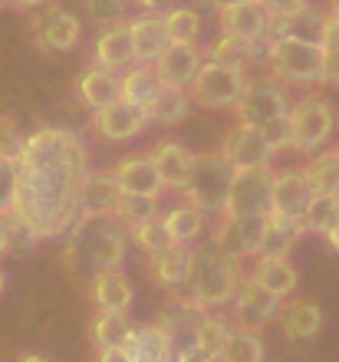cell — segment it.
<instances>
[{
	"label": "cell",
	"instance_id": "cell-1",
	"mask_svg": "<svg viewBox=\"0 0 339 362\" xmlns=\"http://www.w3.org/2000/svg\"><path fill=\"white\" fill-rule=\"evenodd\" d=\"M20 165V191L10 218L27 224L37 238L67 230L76 214V194L86 178V148L67 129H40L27 135Z\"/></svg>",
	"mask_w": 339,
	"mask_h": 362
},
{
	"label": "cell",
	"instance_id": "cell-2",
	"mask_svg": "<svg viewBox=\"0 0 339 362\" xmlns=\"http://www.w3.org/2000/svg\"><path fill=\"white\" fill-rule=\"evenodd\" d=\"M125 247H129V234L115 214H79L69 230L67 264L96 276L119 267L125 260Z\"/></svg>",
	"mask_w": 339,
	"mask_h": 362
},
{
	"label": "cell",
	"instance_id": "cell-3",
	"mask_svg": "<svg viewBox=\"0 0 339 362\" xmlns=\"http://www.w3.org/2000/svg\"><path fill=\"white\" fill-rule=\"evenodd\" d=\"M237 284H241V276H237L234 257H227L214 240L191 250L185 286H188V300L198 310H214V306L231 303Z\"/></svg>",
	"mask_w": 339,
	"mask_h": 362
},
{
	"label": "cell",
	"instance_id": "cell-4",
	"mask_svg": "<svg viewBox=\"0 0 339 362\" xmlns=\"http://www.w3.org/2000/svg\"><path fill=\"white\" fill-rule=\"evenodd\" d=\"M231 181H234V165L224 158V152H205L195 155L188 185L181 191L188 194V204L201 208L205 214H224Z\"/></svg>",
	"mask_w": 339,
	"mask_h": 362
},
{
	"label": "cell",
	"instance_id": "cell-5",
	"mask_svg": "<svg viewBox=\"0 0 339 362\" xmlns=\"http://www.w3.org/2000/svg\"><path fill=\"white\" fill-rule=\"evenodd\" d=\"M264 59L273 76L293 86H310V83H320L323 76V47H313L303 40L270 37Z\"/></svg>",
	"mask_w": 339,
	"mask_h": 362
},
{
	"label": "cell",
	"instance_id": "cell-6",
	"mask_svg": "<svg viewBox=\"0 0 339 362\" xmlns=\"http://www.w3.org/2000/svg\"><path fill=\"white\" fill-rule=\"evenodd\" d=\"M247 83L251 79L244 76V69H231L207 59L201 73L195 76V83H191V99L205 105V109H234L237 99L244 95Z\"/></svg>",
	"mask_w": 339,
	"mask_h": 362
},
{
	"label": "cell",
	"instance_id": "cell-7",
	"mask_svg": "<svg viewBox=\"0 0 339 362\" xmlns=\"http://www.w3.org/2000/svg\"><path fill=\"white\" fill-rule=\"evenodd\" d=\"M290 122H293V148L297 152H316L320 145L330 142L336 115H333V105L323 95H303L300 103H293Z\"/></svg>",
	"mask_w": 339,
	"mask_h": 362
},
{
	"label": "cell",
	"instance_id": "cell-8",
	"mask_svg": "<svg viewBox=\"0 0 339 362\" xmlns=\"http://www.w3.org/2000/svg\"><path fill=\"white\" fill-rule=\"evenodd\" d=\"M273 198V168L257 165V168H234L231 194H227L224 214H270Z\"/></svg>",
	"mask_w": 339,
	"mask_h": 362
},
{
	"label": "cell",
	"instance_id": "cell-9",
	"mask_svg": "<svg viewBox=\"0 0 339 362\" xmlns=\"http://www.w3.org/2000/svg\"><path fill=\"white\" fill-rule=\"evenodd\" d=\"M267 214H221V224L214 230V244L227 257H257L264 244Z\"/></svg>",
	"mask_w": 339,
	"mask_h": 362
},
{
	"label": "cell",
	"instance_id": "cell-10",
	"mask_svg": "<svg viewBox=\"0 0 339 362\" xmlns=\"http://www.w3.org/2000/svg\"><path fill=\"white\" fill-rule=\"evenodd\" d=\"M290 99H287V93H283V86L277 83V76L270 79H251L244 89V95L237 99L234 112L241 122L247 125H264L270 122V119H277V115H290Z\"/></svg>",
	"mask_w": 339,
	"mask_h": 362
},
{
	"label": "cell",
	"instance_id": "cell-11",
	"mask_svg": "<svg viewBox=\"0 0 339 362\" xmlns=\"http://www.w3.org/2000/svg\"><path fill=\"white\" fill-rule=\"evenodd\" d=\"M280 313V296L270 293L264 284H257L254 276H241L234 293V320L244 329H260Z\"/></svg>",
	"mask_w": 339,
	"mask_h": 362
},
{
	"label": "cell",
	"instance_id": "cell-12",
	"mask_svg": "<svg viewBox=\"0 0 339 362\" xmlns=\"http://www.w3.org/2000/svg\"><path fill=\"white\" fill-rule=\"evenodd\" d=\"M83 37V23L76 13L63 7H50L43 17L33 23V40L43 53H67Z\"/></svg>",
	"mask_w": 339,
	"mask_h": 362
},
{
	"label": "cell",
	"instance_id": "cell-13",
	"mask_svg": "<svg viewBox=\"0 0 339 362\" xmlns=\"http://www.w3.org/2000/svg\"><path fill=\"white\" fill-rule=\"evenodd\" d=\"M217 27H221V33H231V37L260 43V40L270 33V13H267V7L260 0L231 4V7L217 10Z\"/></svg>",
	"mask_w": 339,
	"mask_h": 362
},
{
	"label": "cell",
	"instance_id": "cell-14",
	"mask_svg": "<svg viewBox=\"0 0 339 362\" xmlns=\"http://www.w3.org/2000/svg\"><path fill=\"white\" fill-rule=\"evenodd\" d=\"M201 66H205V53L198 49V43H171L155 63L161 83L171 89H191Z\"/></svg>",
	"mask_w": 339,
	"mask_h": 362
},
{
	"label": "cell",
	"instance_id": "cell-15",
	"mask_svg": "<svg viewBox=\"0 0 339 362\" xmlns=\"http://www.w3.org/2000/svg\"><path fill=\"white\" fill-rule=\"evenodd\" d=\"M145 122H149V112L132 103H125V99L93 112V129L103 135V139H109V142L132 139V135H139L142 129H145Z\"/></svg>",
	"mask_w": 339,
	"mask_h": 362
},
{
	"label": "cell",
	"instance_id": "cell-16",
	"mask_svg": "<svg viewBox=\"0 0 339 362\" xmlns=\"http://www.w3.org/2000/svg\"><path fill=\"white\" fill-rule=\"evenodd\" d=\"M313 185L306 181L303 168H287V172L273 175V198H270V211L283 214V218H303L306 204L313 201Z\"/></svg>",
	"mask_w": 339,
	"mask_h": 362
},
{
	"label": "cell",
	"instance_id": "cell-17",
	"mask_svg": "<svg viewBox=\"0 0 339 362\" xmlns=\"http://www.w3.org/2000/svg\"><path fill=\"white\" fill-rule=\"evenodd\" d=\"M224 158L234 168H257V165H270V148H267L264 135L257 125H247V122H237L224 139Z\"/></svg>",
	"mask_w": 339,
	"mask_h": 362
},
{
	"label": "cell",
	"instance_id": "cell-18",
	"mask_svg": "<svg viewBox=\"0 0 339 362\" xmlns=\"http://www.w3.org/2000/svg\"><path fill=\"white\" fill-rule=\"evenodd\" d=\"M119 198L122 188L113 172H86L76 194V214H115Z\"/></svg>",
	"mask_w": 339,
	"mask_h": 362
},
{
	"label": "cell",
	"instance_id": "cell-19",
	"mask_svg": "<svg viewBox=\"0 0 339 362\" xmlns=\"http://www.w3.org/2000/svg\"><path fill=\"white\" fill-rule=\"evenodd\" d=\"M267 37H293L313 47H326V13L313 10L310 4L293 10L287 17H270V33Z\"/></svg>",
	"mask_w": 339,
	"mask_h": 362
},
{
	"label": "cell",
	"instance_id": "cell-20",
	"mask_svg": "<svg viewBox=\"0 0 339 362\" xmlns=\"http://www.w3.org/2000/svg\"><path fill=\"white\" fill-rule=\"evenodd\" d=\"M113 175H115V181H119V188L132 191V194H151V198H159L161 188H165L151 152L149 155H125L122 162L113 168Z\"/></svg>",
	"mask_w": 339,
	"mask_h": 362
},
{
	"label": "cell",
	"instance_id": "cell-21",
	"mask_svg": "<svg viewBox=\"0 0 339 362\" xmlns=\"http://www.w3.org/2000/svg\"><path fill=\"white\" fill-rule=\"evenodd\" d=\"M129 30H132L135 40V59L139 63H159V57L171 47V33L165 27V13H145V17L129 20Z\"/></svg>",
	"mask_w": 339,
	"mask_h": 362
},
{
	"label": "cell",
	"instance_id": "cell-22",
	"mask_svg": "<svg viewBox=\"0 0 339 362\" xmlns=\"http://www.w3.org/2000/svg\"><path fill=\"white\" fill-rule=\"evenodd\" d=\"M93 53H96V66L113 69V73L125 69L129 63H139V59H135V40H132L129 23H113V27H105L103 33H99V40H96Z\"/></svg>",
	"mask_w": 339,
	"mask_h": 362
},
{
	"label": "cell",
	"instance_id": "cell-23",
	"mask_svg": "<svg viewBox=\"0 0 339 362\" xmlns=\"http://www.w3.org/2000/svg\"><path fill=\"white\" fill-rule=\"evenodd\" d=\"M125 353L132 362H178L175 359V339H171L161 326H135L129 343H125Z\"/></svg>",
	"mask_w": 339,
	"mask_h": 362
},
{
	"label": "cell",
	"instance_id": "cell-24",
	"mask_svg": "<svg viewBox=\"0 0 339 362\" xmlns=\"http://www.w3.org/2000/svg\"><path fill=\"white\" fill-rule=\"evenodd\" d=\"M76 93H79V99L96 112V109H105V105H113L122 99V76H115L113 69L93 66L76 79Z\"/></svg>",
	"mask_w": 339,
	"mask_h": 362
},
{
	"label": "cell",
	"instance_id": "cell-25",
	"mask_svg": "<svg viewBox=\"0 0 339 362\" xmlns=\"http://www.w3.org/2000/svg\"><path fill=\"white\" fill-rule=\"evenodd\" d=\"M151 158H155V165H159V175H161V181H165V188L181 191L185 185H188L195 155H191L181 142H175V139L159 142L155 148H151Z\"/></svg>",
	"mask_w": 339,
	"mask_h": 362
},
{
	"label": "cell",
	"instance_id": "cell-26",
	"mask_svg": "<svg viewBox=\"0 0 339 362\" xmlns=\"http://www.w3.org/2000/svg\"><path fill=\"white\" fill-rule=\"evenodd\" d=\"M93 303L96 310H115V313H129L132 306V284L129 276L119 270H103L93 276Z\"/></svg>",
	"mask_w": 339,
	"mask_h": 362
},
{
	"label": "cell",
	"instance_id": "cell-27",
	"mask_svg": "<svg viewBox=\"0 0 339 362\" xmlns=\"http://www.w3.org/2000/svg\"><path fill=\"white\" fill-rule=\"evenodd\" d=\"M303 221L297 218H283V214H267V230H264V244L260 254L264 257H290V250L297 247V240L303 238Z\"/></svg>",
	"mask_w": 339,
	"mask_h": 362
},
{
	"label": "cell",
	"instance_id": "cell-28",
	"mask_svg": "<svg viewBox=\"0 0 339 362\" xmlns=\"http://www.w3.org/2000/svg\"><path fill=\"white\" fill-rule=\"evenodd\" d=\"M161 89H165V83H161L159 69L151 66V63H139V66H132L122 76V99L139 105V109H145V112H149V105L159 99Z\"/></svg>",
	"mask_w": 339,
	"mask_h": 362
},
{
	"label": "cell",
	"instance_id": "cell-29",
	"mask_svg": "<svg viewBox=\"0 0 339 362\" xmlns=\"http://www.w3.org/2000/svg\"><path fill=\"white\" fill-rule=\"evenodd\" d=\"M188 260H191L188 244H168L161 254L149 257V270H151V276H155V284L175 290V286H185V276H188Z\"/></svg>",
	"mask_w": 339,
	"mask_h": 362
},
{
	"label": "cell",
	"instance_id": "cell-30",
	"mask_svg": "<svg viewBox=\"0 0 339 362\" xmlns=\"http://www.w3.org/2000/svg\"><path fill=\"white\" fill-rule=\"evenodd\" d=\"M323 326V310L313 300H293L280 313V329L287 339H313Z\"/></svg>",
	"mask_w": 339,
	"mask_h": 362
},
{
	"label": "cell",
	"instance_id": "cell-31",
	"mask_svg": "<svg viewBox=\"0 0 339 362\" xmlns=\"http://www.w3.org/2000/svg\"><path fill=\"white\" fill-rule=\"evenodd\" d=\"M251 276L257 284H264L270 293H277L280 300L297 290V270H293V264L287 257H264V254H257Z\"/></svg>",
	"mask_w": 339,
	"mask_h": 362
},
{
	"label": "cell",
	"instance_id": "cell-32",
	"mask_svg": "<svg viewBox=\"0 0 339 362\" xmlns=\"http://www.w3.org/2000/svg\"><path fill=\"white\" fill-rule=\"evenodd\" d=\"M132 320L129 313H115V310H99L89 326V339L96 349H109V346H125L132 336Z\"/></svg>",
	"mask_w": 339,
	"mask_h": 362
},
{
	"label": "cell",
	"instance_id": "cell-33",
	"mask_svg": "<svg viewBox=\"0 0 339 362\" xmlns=\"http://www.w3.org/2000/svg\"><path fill=\"white\" fill-rule=\"evenodd\" d=\"M211 63H221V66H231V69H247L251 63L257 59V43L251 40H241V37H231V33H221V37L207 47L205 53Z\"/></svg>",
	"mask_w": 339,
	"mask_h": 362
},
{
	"label": "cell",
	"instance_id": "cell-34",
	"mask_svg": "<svg viewBox=\"0 0 339 362\" xmlns=\"http://www.w3.org/2000/svg\"><path fill=\"white\" fill-rule=\"evenodd\" d=\"M191 112V95L185 89H171L165 86L159 93V99L149 105V122H159V125H178L185 122Z\"/></svg>",
	"mask_w": 339,
	"mask_h": 362
},
{
	"label": "cell",
	"instance_id": "cell-35",
	"mask_svg": "<svg viewBox=\"0 0 339 362\" xmlns=\"http://www.w3.org/2000/svg\"><path fill=\"white\" fill-rule=\"evenodd\" d=\"M303 175H306V181L313 185L316 194H339V152L333 148V152L310 158Z\"/></svg>",
	"mask_w": 339,
	"mask_h": 362
},
{
	"label": "cell",
	"instance_id": "cell-36",
	"mask_svg": "<svg viewBox=\"0 0 339 362\" xmlns=\"http://www.w3.org/2000/svg\"><path fill=\"white\" fill-rule=\"evenodd\" d=\"M221 362H264V339L257 329H244L237 326L231 329V339H227Z\"/></svg>",
	"mask_w": 339,
	"mask_h": 362
},
{
	"label": "cell",
	"instance_id": "cell-37",
	"mask_svg": "<svg viewBox=\"0 0 339 362\" xmlns=\"http://www.w3.org/2000/svg\"><path fill=\"white\" fill-rule=\"evenodd\" d=\"M165 228H168L171 240L175 244H188L201 234L205 228V211L195 208V204H178V208H171L165 214Z\"/></svg>",
	"mask_w": 339,
	"mask_h": 362
},
{
	"label": "cell",
	"instance_id": "cell-38",
	"mask_svg": "<svg viewBox=\"0 0 339 362\" xmlns=\"http://www.w3.org/2000/svg\"><path fill=\"white\" fill-rule=\"evenodd\" d=\"M339 218V194H313V201L303 211V230L310 234H326Z\"/></svg>",
	"mask_w": 339,
	"mask_h": 362
},
{
	"label": "cell",
	"instance_id": "cell-39",
	"mask_svg": "<svg viewBox=\"0 0 339 362\" xmlns=\"http://www.w3.org/2000/svg\"><path fill=\"white\" fill-rule=\"evenodd\" d=\"M227 339H231V329H227L224 320H217V316H201L198 326H195V336H191V343L205 349L211 359L221 362V353H224Z\"/></svg>",
	"mask_w": 339,
	"mask_h": 362
},
{
	"label": "cell",
	"instance_id": "cell-40",
	"mask_svg": "<svg viewBox=\"0 0 339 362\" xmlns=\"http://www.w3.org/2000/svg\"><path fill=\"white\" fill-rule=\"evenodd\" d=\"M129 240H135V247H142L149 257H155V254H161L168 244H175L168 228H165V218H159V214L149 221H142V224H135V228H129Z\"/></svg>",
	"mask_w": 339,
	"mask_h": 362
},
{
	"label": "cell",
	"instance_id": "cell-41",
	"mask_svg": "<svg viewBox=\"0 0 339 362\" xmlns=\"http://www.w3.org/2000/svg\"><path fill=\"white\" fill-rule=\"evenodd\" d=\"M165 27L171 33V43H198L201 37V17L191 7H171L165 10Z\"/></svg>",
	"mask_w": 339,
	"mask_h": 362
},
{
	"label": "cell",
	"instance_id": "cell-42",
	"mask_svg": "<svg viewBox=\"0 0 339 362\" xmlns=\"http://www.w3.org/2000/svg\"><path fill=\"white\" fill-rule=\"evenodd\" d=\"M155 211H159V198H151V194H132V191H122V198L115 204V218L135 228L142 221L155 218Z\"/></svg>",
	"mask_w": 339,
	"mask_h": 362
},
{
	"label": "cell",
	"instance_id": "cell-43",
	"mask_svg": "<svg viewBox=\"0 0 339 362\" xmlns=\"http://www.w3.org/2000/svg\"><path fill=\"white\" fill-rule=\"evenodd\" d=\"M17 191H20V165L10 158H0V214H13L17 204Z\"/></svg>",
	"mask_w": 339,
	"mask_h": 362
},
{
	"label": "cell",
	"instance_id": "cell-44",
	"mask_svg": "<svg viewBox=\"0 0 339 362\" xmlns=\"http://www.w3.org/2000/svg\"><path fill=\"white\" fill-rule=\"evenodd\" d=\"M257 129H260V135H264V142H267L270 152L293 148V122H290V115H277V119L257 125Z\"/></svg>",
	"mask_w": 339,
	"mask_h": 362
},
{
	"label": "cell",
	"instance_id": "cell-45",
	"mask_svg": "<svg viewBox=\"0 0 339 362\" xmlns=\"http://www.w3.org/2000/svg\"><path fill=\"white\" fill-rule=\"evenodd\" d=\"M125 10H129V0H86V13H89V20H96L99 27L122 23Z\"/></svg>",
	"mask_w": 339,
	"mask_h": 362
},
{
	"label": "cell",
	"instance_id": "cell-46",
	"mask_svg": "<svg viewBox=\"0 0 339 362\" xmlns=\"http://www.w3.org/2000/svg\"><path fill=\"white\" fill-rule=\"evenodd\" d=\"M23 142H27V135L17 129V122L7 119V115H0V158L17 162L20 152H23Z\"/></svg>",
	"mask_w": 339,
	"mask_h": 362
},
{
	"label": "cell",
	"instance_id": "cell-47",
	"mask_svg": "<svg viewBox=\"0 0 339 362\" xmlns=\"http://www.w3.org/2000/svg\"><path fill=\"white\" fill-rule=\"evenodd\" d=\"M320 83L339 86V47H323V76Z\"/></svg>",
	"mask_w": 339,
	"mask_h": 362
},
{
	"label": "cell",
	"instance_id": "cell-48",
	"mask_svg": "<svg viewBox=\"0 0 339 362\" xmlns=\"http://www.w3.org/2000/svg\"><path fill=\"white\" fill-rule=\"evenodd\" d=\"M267 7V13L270 17H287V13H293V10L306 7V0H260Z\"/></svg>",
	"mask_w": 339,
	"mask_h": 362
},
{
	"label": "cell",
	"instance_id": "cell-49",
	"mask_svg": "<svg viewBox=\"0 0 339 362\" xmlns=\"http://www.w3.org/2000/svg\"><path fill=\"white\" fill-rule=\"evenodd\" d=\"M175 359H178V362H217V359H211V356H207L205 349H198L195 343H191V346H178Z\"/></svg>",
	"mask_w": 339,
	"mask_h": 362
},
{
	"label": "cell",
	"instance_id": "cell-50",
	"mask_svg": "<svg viewBox=\"0 0 339 362\" xmlns=\"http://www.w3.org/2000/svg\"><path fill=\"white\" fill-rule=\"evenodd\" d=\"M326 47H339V10L326 13Z\"/></svg>",
	"mask_w": 339,
	"mask_h": 362
},
{
	"label": "cell",
	"instance_id": "cell-51",
	"mask_svg": "<svg viewBox=\"0 0 339 362\" xmlns=\"http://www.w3.org/2000/svg\"><path fill=\"white\" fill-rule=\"evenodd\" d=\"M96 362H132V359L125 353V346H109V349H99Z\"/></svg>",
	"mask_w": 339,
	"mask_h": 362
},
{
	"label": "cell",
	"instance_id": "cell-52",
	"mask_svg": "<svg viewBox=\"0 0 339 362\" xmlns=\"http://www.w3.org/2000/svg\"><path fill=\"white\" fill-rule=\"evenodd\" d=\"M10 250V218L7 214H0V257Z\"/></svg>",
	"mask_w": 339,
	"mask_h": 362
},
{
	"label": "cell",
	"instance_id": "cell-53",
	"mask_svg": "<svg viewBox=\"0 0 339 362\" xmlns=\"http://www.w3.org/2000/svg\"><path fill=\"white\" fill-rule=\"evenodd\" d=\"M168 4L171 0H139V7H145L149 13H155V10H171Z\"/></svg>",
	"mask_w": 339,
	"mask_h": 362
},
{
	"label": "cell",
	"instance_id": "cell-54",
	"mask_svg": "<svg viewBox=\"0 0 339 362\" xmlns=\"http://www.w3.org/2000/svg\"><path fill=\"white\" fill-rule=\"evenodd\" d=\"M323 238H326V244H330L333 250H339V218H336V224H333V228L323 234Z\"/></svg>",
	"mask_w": 339,
	"mask_h": 362
},
{
	"label": "cell",
	"instance_id": "cell-55",
	"mask_svg": "<svg viewBox=\"0 0 339 362\" xmlns=\"http://www.w3.org/2000/svg\"><path fill=\"white\" fill-rule=\"evenodd\" d=\"M7 4H13V7H20V10H33V7H40L43 0H7Z\"/></svg>",
	"mask_w": 339,
	"mask_h": 362
},
{
	"label": "cell",
	"instance_id": "cell-56",
	"mask_svg": "<svg viewBox=\"0 0 339 362\" xmlns=\"http://www.w3.org/2000/svg\"><path fill=\"white\" fill-rule=\"evenodd\" d=\"M207 4H211V7H231V4H247V0H207Z\"/></svg>",
	"mask_w": 339,
	"mask_h": 362
},
{
	"label": "cell",
	"instance_id": "cell-57",
	"mask_svg": "<svg viewBox=\"0 0 339 362\" xmlns=\"http://www.w3.org/2000/svg\"><path fill=\"white\" fill-rule=\"evenodd\" d=\"M20 362H53L50 356H37V353H30V356H23Z\"/></svg>",
	"mask_w": 339,
	"mask_h": 362
},
{
	"label": "cell",
	"instance_id": "cell-58",
	"mask_svg": "<svg viewBox=\"0 0 339 362\" xmlns=\"http://www.w3.org/2000/svg\"><path fill=\"white\" fill-rule=\"evenodd\" d=\"M4 286H7V276H4V267H0V296H4Z\"/></svg>",
	"mask_w": 339,
	"mask_h": 362
},
{
	"label": "cell",
	"instance_id": "cell-59",
	"mask_svg": "<svg viewBox=\"0 0 339 362\" xmlns=\"http://www.w3.org/2000/svg\"><path fill=\"white\" fill-rule=\"evenodd\" d=\"M333 7H336V10H339V0H333Z\"/></svg>",
	"mask_w": 339,
	"mask_h": 362
},
{
	"label": "cell",
	"instance_id": "cell-60",
	"mask_svg": "<svg viewBox=\"0 0 339 362\" xmlns=\"http://www.w3.org/2000/svg\"><path fill=\"white\" fill-rule=\"evenodd\" d=\"M0 4H4V0H0Z\"/></svg>",
	"mask_w": 339,
	"mask_h": 362
}]
</instances>
